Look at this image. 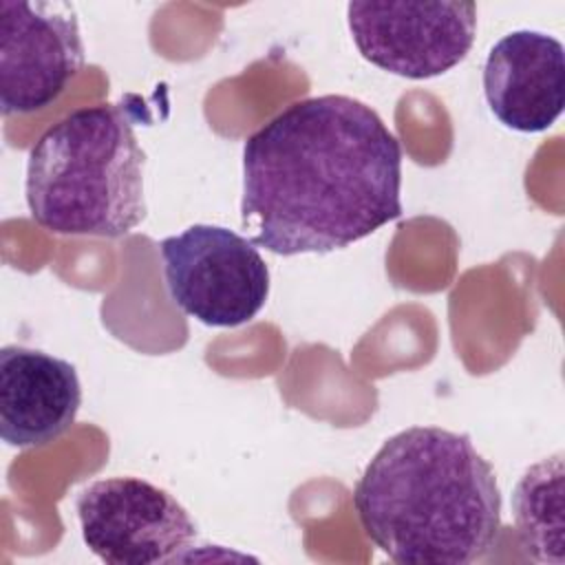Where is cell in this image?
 I'll return each instance as SVG.
<instances>
[{
	"instance_id": "1",
	"label": "cell",
	"mask_w": 565,
	"mask_h": 565,
	"mask_svg": "<svg viewBox=\"0 0 565 565\" xmlns=\"http://www.w3.org/2000/svg\"><path fill=\"white\" fill-rule=\"evenodd\" d=\"M402 146L360 99L294 102L243 146L241 221L278 256L342 249L402 214Z\"/></svg>"
},
{
	"instance_id": "2",
	"label": "cell",
	"mask_w": 565,
	"mask_h": 565,
	"mask_svg": "<svg viewBox=\"0 0 565 565\" xmlns=\"http://www.w3.org/2000/svg\"><path fill=\"white\" fill-rule=\"evenodd\" d=\"M364 534L402 565H468L501 534V492L463 433L411 426L388 437L353 488Z\"/></svg>"
},
{
	"instance_id": "3",
	"label": "cell",
	"mask_w": 565,
	"mask_h": 565,
	"mask_svg": "<svg viewBox=\"0 0 565 565\" xmlns=\"http://www.w3.org/2000/svg\"><path fill=\"white\" fill-rule=\"evenodd\" d=\"M143 163L126 104L73 110L29 152V212L55 234L124 236L146 218Z\"/></svg>"
},
{
	"instance_id": "4",
	"label": "cell",
	"mask_w": 565,
	"mask_h": 565,
	"mask_svg": "<svg viewBox=\"0 0 565 565\" xmlns=\"http://www.w3.org/2000/svg\"><path fill=\"white\" fill-rule=\"evenodd\" d=\"M172 302L207 327L256 318L269 296V269L254 243L221 225H190L159 243Z\"/></svg>"
},
{
	"instance_id": "5",
	"label": "cell",
	"mask_w": 565,
	"mask_h": 565,
	"mask_svg": "<svg viewBox=\"0 0 565 565\" xmlns=\"http://www.w3.org/2000/svg\"><path fill=\"white\" fill-rule=\"evenodd\" d=\"M86 547L106 565L170 563L192 547L196 525L163 488L139 477H108L75 501Z\"/></svg>"
},
{
	"instance_id": "6",
	"label": "cell",
	"mask_w": 565,
	"mask_h": 565,
	"mask_svg": "<svg viewBox=\"0 0 565 565\" xmlns=\"http://www.w3.org/2000/svg\"><path fill=\"white\" fill-rule=\"evenodd\" d=\"M351 38L373 66L408 79H428L455 68L472 49V2H366L347 7Z\"/></svg>"
},
{
	"instance_id": "7",
	"label": "cell",
	"mask_w": 565,
	"mask_h": 565,
	"mask_svg": "<svg viewBox=\"0 0 565 565\" xmlns=\"http://www.w3.org/2000/svg\"><path fill=\"white\" fill-rule=\"evenodd\" d=\"M84 66V44L71 2H0V106L26 115L51 106Z\"/></svg>"
},
{
	"instance_id": "8",
	"label": "cell",
	"mask_w": 565,
	"mask_h": 565,
	"mask_svg": "<svg viewBox=\"0 0 565 565\" xmlns=\"http://www.w3.org/2000/svg\"><path fill=\"white\" fill-rule=\"evenodd\" d=\"M483 95L492 115L512 130H547L565 106V51L541 31H512L488 53Z\"/></svg>"
},
{
	"instance_id": "9",
	"label": "cell",
	"mask_w": 565,
	"mask_h": 565,
	"mask_svg": "<svg viewBox=\"0 0 565 565\" xmlns=\"http://www.w3.org/2000/svg\"><path fill=\"white\" fill-rule=\"evenodd\" d=\"M82 386L71 362L20 344L0 351V437L9 446H44L75 422Z\"/></svg>"
},
{
	"instance_id": "10",
	"label": "cell",
	"mask_w": 565,
	"mask_h": 565,
	"mask_svg": "<svg viewBox=\"0 0 565 565\" xmlns=\"http://www.w3.org/2000/svg\"><path fill=\"white\" fill-rule=\"evenodd\" d=\"M516 536L525 556L563 563V459H543L525 470L512 494Z\"/></svg>"
}]
</instances>
